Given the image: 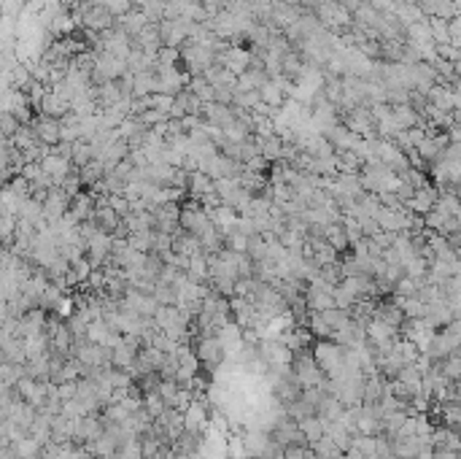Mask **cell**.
Masks as SVG:
<instances>
[{
  "instance_id": "cell-1",
  "label": "cell",
  "mask_w": 461,
  "mask_h": 459,
  "mask_svg": "<svg viewBox=\"0 0 461 459\" xmlns=\"http://www.w3.org/2000/svg\"><path fill=\"white\" fill-rule=\"evenodd\" d=\"M310 354H313L316 365H319L321 373L326 378L340 376L342 368H345V349L340 343H335V340H319Z\"/></svg>"
},
{
  "instance_id": "cell-2",
  "label": "cell",
  "mask_w": 461,
  "mask_h": 459,
  "mask_svg": "<svg viewBox=\"0 0 461 459\" xmlns=\"http://www.w3.org/2000/svg\"><path fill=\"white\" fill-rule=\"evenodd\" d=\"M179 63L183 65V70L189 76H200L202 70H208L216 63V54L211 46H200V43H183L179 49Z\"/></svg>"
},
{
  "instance_id": "cell-3",
  "label": "cell",
  "mask_w": 461,
  "mask_h": 459,
  "mask_svg": "<svg viewBox=\"0 0 461 459\" xmlns=\"http://www.w3.org/2000/svg\"><path fill=\"white\" fill-rule=\"evenodd\" d=\"M340 122L351 133H356L359 138H375V119L370 114V105H356V108L345 111L340 116Z\"/></svg>"
},
{
  "instance_id": "cell-4",
  "label": "cell",
  "mask_w": 461,
  "mask_h": 459,
  "mask_svg": "<svg viewBox=\"0 0 461 459\" xmlns=\"http://www.w3.org/2000/svg\"><path fill=\"white\" fill-rule=\"evenodd\" d=\"M192 24L195 22H186V20H162L157 27H160V41L162 46H167V49H181L186 38H189V33H192Z\"/></svg>"
},
{
  "instance_id": "cell-5",
  "label": "cell",
  "mask_w": 461,
  "mask_h": 459,
  "mask_svg": "<svg viewBox=\"0 0 461 459\" xmlns=\"http://www.w3.org/2000/svg\"><path fill=\"white\" fill-rule=\"evenodd\" d=\"M183 430H192V432H205L208 430V421H211V414H208V400L202 397H195L186 408H183Z\"/></svg>"
},
{
  "instance_id": "cell-6",
  "label": "cell",
  "mask_w": 461,
  "mask_h": 459,
  "mask_svg": "<svg viewBox=\"0 0 461 459\" xmlns=\"http://www.w3.org/2000/svg\"><path fill=\"white\" fill-rule=\"evenodd\" d=\"M248 57H251V54H248L245 46H227L221 54H216V63H219L227 73H232V76L238 79L243 70L248 68Z\"/></svg>"
},
{
  "instance_id": "cell-7",
  "label": "cell",
  "mask_w": 461,
  "mask_h": 459,
  "mask_svg": "<svg viewBox=\"0 0 461 459\" xmlns=\"http://www.w3.org/2000/svg\"><path fill=\"white\" fill-rule=\"evenodd\" d=\"M200 119L205 122V125L219 127L221 133H224L227 127L235 122V114H232V105H224V103H202Z\"/></svg>"
},
{
  "instance_id": "cell-8",
  "label": "cell",
  "mask_w": 461,
  "mask_h": 459,
  "mask_svg": "<svg viewBox=\"0 0 461 459\" xmlns=\"http://www.w3.org/2000/svg\"><path fill=\"white\" fill-rule=\"evenodd\" d=\"M30 127H33L36 138H38L43 146H57L60 144V122L57 119L40 114L36 119H30Z\"/></svg>"
},
{
  "instance_id": "cell-9",
  "label": "cell",
  "mask_w": 461,
  "mask_h": 459,
  "mask_svg": "<svg viewBox=\"0 0 461 459\" xmlns=\"http://www.w3.org/2000/svg\"><path fill=\"white\" fill-rule=\"evenodd\" d=\"M324 138L332 144L335 154H338V151H354V149L359 146V141H361L359 135H356V133H351V130L342 125V122H340V125H335V127H329V130L324 133Z\"/></svg>"
},
{
  "instance_id": "cell-10",
  "label": "cell",
  "mask_w": 461,
  "mask_h": 459,
  "mask_svg": "<svg viewBox=\"0 0 461 459\" xmlns=\"http://www.w3.org/2000/svg\"><path fill=\"white\" fill-rule=\"evenodd\" d=\"M437 197H440V187H434V184H423L421 189L413 192V197L405 203V209L413 211V213H418V216H423L426 211L437 203Z\"/></svg>"
},
{
  "instance_id": "cell-11",
  "label": "cell",
  "mask_w": 461,
  "mask_h": 459,
  "mask_svg": "<svg viewBox=\"0 0 461 459\" xmlns=\"http://www.w3.org/2000/svg\"><path fill=\"white\" fill-rule=\"evenodd\" d=\"M157 79H160V92L162 95H179L181 89L189 84V73H186V70H181L179 65H176V68L157 70Z\"/></svg>"
},
{
  "instance_id": "cell-12",
  "label": "cell",
  "mask_w": 461,
  "mask_h": 459,
  "mask_svg": "<svg viewBox=\"0 0 461 459\" xmlns=\"http://www.w3.org/2000/svg\"><path fill=\"white\" fill-rule=\"evenodd\" d=\"M302 8L300 6H289V3H278V0H273V8H270V24L275 27V30H286V27H292L294 22L300 20Z\"/></svg>"
},
{
  "instance_id": "cell-13",
  "label": "cell",
  "mask_w": 461,
  "mask_h": 459,
  "mask_svg": "<svg viewBox=\"0 0 461 459\" xmlns=\"http://www.w3.org/2000/svg\"><path fill=\"white\" fill-rule=\"evenodd\" d=\"M179 211H181V203H165V206H157V209H151V219H154V230H160V232H173V230L179 227Z\"/></svg>"
},
{
  "instance_id": "cell-14",
  "label": "cell",
  "mask_w": 461,
  "mask_h": 459,
  "mask_svg": "<svg viewBox=\"0 0 461 459\" xmlns=\"http://www.w3.org/2000/svg\"><path fill=\"white\" fill-rule=\"evenodd\" d=\"M372 319H381L383 324H388V327L400 330L402 322H405V313H402V308L394 303V300H383V303H375V308H372Z\"/></svg>"
},
{
  "instance_id": "cell-15",
  "label": "cell",
  "mask_w": 461,
  "mask_h": 459,
  "mask_svg": "<svg viewBox=\"0 0 461 459\" xmlns=\"http://www.w3.org/2000/svg\"><path fill=\"white\" fill-rule=\"evenodd\" d=\"M211 192H216V189H213V179L205 176L202 170H192V173H189V181H186V195H189V200H197V203H200L202 197L211 195Z\"/></svg>"
},
{
  "instance_id": "cell-16",
  "label": "cell",
  "mask_w": 461,
  "mask_h": 459,
  "mask_svg": "<svg viewBox=\"0 0 461 459\" xmlns=\"http://www.w3.org/2000/svg\"><path fill=\"white\" fill-rule=\"evenodd\" d=\"M146 24H149V20L143 17L141 8H130L124 17H119V20L114 22V27H119L121 33H124V36H130V38H135Z\"/></svg>"
},
{
  "instance_id": "cell-17",
  "label": "cell",
  "mask_w": 461,
  "mask_h": 459,
  "mask_svg": "<svg viewBox=\"0 0 461 459\" xmlns=\"http://www.w3.org/2000/svg\"><path fill=\"white\" fill-rule=\"evenodd\" d=\"M186 278L189 281H195V284H205L208 281V257L197 251V254H192L189 257V262H186Z\"/></svg>"
},
{
  "instance_id": "cell-18",
  "label": "cell",
  "mask_w": 461,
  "mask_h": 459,
  "mask_svg": "<svg viewBox=\"0 0 461 459\" xmlns=\"http://www.w3.org/2000/svg\"><path fill=\"white\" fill-rule=\"evenodd\" d=\"M257 149L259 154L267 160V163H278L283 154V141L273 133V135H264V138H257Z\"/></svg>"
},
{
  "instance_id": "cell-19",
  "label": "cell",
  "mask_w": 461,
  "mask_h": 459,
  "mask_svg": "<svg viewBox=\"0 0 461 459\" xmlns=\"http://www.w3.org/2000/svg\"><path fill=\"white\" fill-rule=\"evenodd\" d=\"M394 17H397V22H400L402 27H407V24H413V22L423 20L421 8H418L416 3H405V0H397V6H394Z\"/></svg>"
},
{
  "instance_id": "cell-20",
  "label": "cell",
  "mask_w": 461,
  "mask_h": 459,
  "mask_svg": "<svg viewBox=\"0 0 461 459\" xmlns=\"http://www.w3.org/2000/svg\"><path fill=\"white\" fill-rule=\"evenodd\" d=\"M259 92V98H262V103L264 105H270V108H281L283 105V92L278 89V84L273 82V79H267V82H262V86L257 89Z\"/></svg>"
},
{
  "instance_id": "cell-21",
  "label": "cell",
  "mask_w": 461,
  "mask_h": 459,
  "mask_svg": "<svg viewBox=\"0 0 461 459\" xmlns=\"http://www.w3.org/2000/svg\"><path fill=\"white\" fill-rule=\"evenodd\" d=\"M103 176H105V165H103L98 157L92 163H86L84 167H79L81 184H86V187H95L98 181H103Z\"/></svg>"
},
{
  "instance_id": "cell-22",
  "label": "cell",
  "mask_w": 461,
  "mask_h": 459,
  "mask_svg": "<svg viewBox=\"0 0 461 459\" xmlns=\"http://www.w3.org/2000/svg\"><path fill=\"white\" fill-rule=\"evenodd\" d=\"M95 160V151L86 141H73L70 144V165L73 167H84L86 163Z\"/></svg>"
},
{
  "instance_id": "cell-23",
  "label": "cell",
  "mask_w": 461,
  "mask_h": 459,
  "mask_svg": "<svg viewBox=\"0 0 461 459\" xmlns=\"http://www.w3.org/2000/svg\"><path fill=\"white\" fill-rule=\"evenodd\" d=\"M297 424H300V432L308 446L324 435V421H321L319 416H308V419H302V421H297Z\"/></svg>"
},
{
  "instance_id": "cell-24",
  "label": "cell",
  "mask_w": 461,
  "mask_h": 459,
  "mask_svg": "<svg viewBox=\"0 0 461 459\" xmlns=\"http://www.w3.org/2000/svg\"><path fill=\"white\" fill-rule=\"evenodd\" d=\"M170 105H173V95H162V92L149 95V108L160 111L162 116H167V114H170Z\"/></svg>"
},
{
  "instance_id": "cell-25",
  "label": "cell",
  "mask_w": 461,
  "mask_h": 459,
  "mask_svg": "<svg viewBox=\"0 0 461 459\" xmlns=\"http://www.w3.org/2000/svg\"><path fill=\"white\" fill-rule=\"evenodd\" d=\"M20 127L22 125L17 122V116H11L8 111H0V135H3V138H11Z\"/></svg>"
},
{
  "instance_id": "cell-26",
  "label": "cell",
  "mask_w": 461,
  "mask_h": 459,
  "mask_svg": "<svg viewBox=\"0 0 461 459\" xmlns=\"http://www.w3.org/2000/svg\"><path fill=\"white\" fill-rule=\"evenodd\" d=\"M100 6H105V11H108V14L114 17V20H119V17H124V14H127V11L133 8V6L127 3V0H103Z\"/></svg>"
},
{
  "instance_id": "cell-27",
  "label": "cell",
  "mask_w": 461,
  "mask_h": 459,
  "mask_svg": "<svg viewBox=\"0 0 461 459\" xmlns=\"http://www.w3.org/2000/svg\"><path fill=\"white\" fill-rule=\"evenodd\" d=\"M448 46H456V49L461 46V20H459V14L448 20Z\"/></svg>"
},
{
  "instance_id": "cell-28",
  "label": "cell",
  "mask_w": 461,
  "mask_h": 459,
  "mask_svg": "<svg viewBox=\"0 0 461 459\" xmlns=\"http://www.w3.org/2000/svg\"><path fill=\"white\" fill-rule=\"evenodd\" d=\"M243 170H248V173H262V176H267V170H270V163L257 154V157H251L248 163H243Z\"/></svg>"
},
{
  "instance_id": "cell-29",
  "label": "cell",
  "mask_w": 461,
  "mask_h": 459,
  "mask_svg": "<svg viewBox=\"0 0 461 459\" xmlns=\"http://www.w3.org/2000/svg\"><path fill=\"white\" fill-rule=\"evenodd\" d=\"M437 57H440V60H448V63H459V60H461V52L456 49V46L440 43V46H437Z\"/></svg>"
},
{
  "instance_id": "cell-30",
  "label": "cell",
  "mask_w": 461,
  "mask_h": 459,
  "mask_svg": "<svg viewBox=\"0 0 461 459\" xmlns=\"http://www.w3.org/2000/svg\"><path fill=\"white\" fill-rule=\"evenodd\" d=\"M378 14H394V6H397V0H367Z\"/></svg>"
},
{
  "instance_id": "cell-31",
  "label": "cell",
  "mask_w": 461,
  "mask_h": 459,
  "mask_svg": "<svg viewBox=\"0 0 461 459\" xmlns=\"http://www.w3.org/2000/svg\"><path fill=\"white\" fill-rule=\"evenodd\" d=\"M308 446H283V459H305Z\"/></svg>"
},
{
  "instance_id": "cell-32",
  "label": "cell",
  "mask_w": 461,
  "mask_h": 459,
  "mask_svg": "<svg viewBox=\"0 0 461 459\" xmlns=\"http://www.w3.org/2000/svg\"><path fill=\"white\" fill-rule=\"evenodd\" d=\"M338 3H340L348 14H351V11H356V8H359L361 3H367V0H338Z\"/></svg>"
},
{
  "instance_id": "cell-33",
  "label": "cell",
  "mask_w": 461,
  "mask_h": 459,
  "mask_svg": "<svg viewBox=\"0 0 461 459\" xmlns=\"http://www.w3.org/2000/svg\"><path fill=\"white\" fill-rule=\"evenodd\" d=\"M81 0H60V6H65V8H76Z\"/></svg>"
},
{
  "instance_id": "cell-34",
  "label": "cell",
  "mask_w": 461,
  "mask_h": 459,
  "mask_svg": "<svg viewBox=\"0 0 461 459\" xmlns=\"http://www.w3.org/2000/svg\"><path fill=\"white\" fill-rule=\"evenodd\" d=\"M127 3H130L133 8H141V6H143V3H146V0H127Z\"/></svg>"
}]
</instances>
